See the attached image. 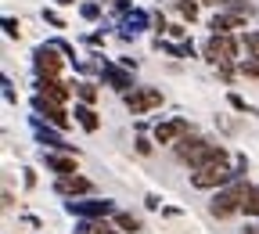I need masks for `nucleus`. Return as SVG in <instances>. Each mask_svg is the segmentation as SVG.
<instances>
[{"instance_id": "nucleus-9", "label": "nucleus", "mask_w": 259, "mask_h": 234, "mask_svg": "<svg viewBox=\"0 0 259 234\" xmlns=\"http://www.w3.org/2000/svg\"><path fill=\"white\" fill-rule=\"evenodd\" d=\"M184 133H191V123L187 119H166L155 126V144H177Z\"/></svg>"}, {"instance_id": "nucleus-15", "label": "nucleus", "mask_w": 259, "mask_h": 234, "mask_svg": "<svg viewBox=\"0 0 259 234\" xmlns=\"http://www.w3.org/2000/svg\"><path fill=\"white\" fill-rule=\"evenodd\" d=\"M112 223H115L122 234H137V230H144V220H141V216H134V213H122V209L112 216Z\"/></svg>"}, {"instance_id": "nucleus-21", "label": "nucleus", "mask_w": 259, "mask_h": 234, "mask_svg": "<svg viewBox=\"0 0 259 234\" xmlns=\"http://www.w3.org/2000/svg\"><path fill=\"white\" fill-rule=\"evenodd\" d=\"M241 40H245V47H248V54H259V29H255V32H245V36H241Z\"/></svg>"}, {"instance_id": "nucleus-27", "label": "nucleus", "mask_w": 259, "mask_h": 234, "mask_svg": "<svg viewBox=\"0 0 259 234\" xmlns=\"http://www.w3.org/2000/svg\"><path fill=\"white\" fill-rule=\"evenodd\" d=\"M169 36H187V25H169Z\"/></svg>"}, {"instance_id": "nucleus-26", "label": "nucleus", "mask_w": 259, "mask_h": 234, "mask_svg": "<svg viewBox=\"0 0 259 234\" xmlns=\"http://www.w3.org/2000/svg\"><path fill=\"white\" fill-rule=\"evenodd\" d=\"M44 18H47V22H51V25H58V29H61V25H65V22H61V15H58V11H44Z\"/></svg>"}, {"instance_id": "nucleus-4", "label": "nucleus", "mask_w": 259, "mask_h": 234, "mask_svg": "<svg viewBox=\"0 0 259 234\" xmlns=\"http://www.w3.org/2000/svg\"><path fill=\"white\" fill-rule=\"evenodd\" d=\"M65 209H69L72 216H79V220H112L119 209H115V202H108V198H90V202H65Z\"/></svg>"}, {"instance_id": "nucleus-6", "label": "nucleus", "mask_w": 259, "mask_h": 234, "mask_svg": "<svg viewBox=\"0 0 259 234\" xmlns=\"http://www.w3.org/2000/svg\"><path fill=\"white\" fill-rule=\"evenodd\" d=\"M32 108H36L47 123H54L58 130H69V112L61 108V101H51V97H44V94H36L32 97Z\"/></svg>"}, {"instance_id": "nucleus-23", "label": "nucleus", "mask_w": 259, "mask_h": 234, "mask_svg": "<svg viewBox=\"0 0 259 234\" xmlns=\"http://www.w3.org/2000/svg\"><path fill=\"white\" fill-rule=\"evenodd\" d=\"M4 29H8V36H11V40H18V32H22V25H18L15 18H4Z\"/></svg>"}, {"instance_id": "nucleus-8", "label": "nucleus", "mask_w": 259, "mask_h": 234, "mask_svg": "<svg viewBox=\"0 0 259 234\" xmlns=\"http://www.w3.org/2000/svg\"><path fill=\"white\" fill-rule=\"evenodd\" d=\"M32 69H36V76H58L61 72V58H58V47H36V54H32Z\"/></svg>"}, {"instance_id": "nucleus-30", "label": "nucleus", "mask_w": 259, "mask_h": 234, "mask_svg": "<svg viewBox=\"0 0 259 234\" xmlns=\"http://www.w3.org/2000/svg\"><path fill=\"white\" fill-rule=\"evenodd\" d=\"M54 4H58V8H69V4H76V0H54Z\"/></svg>"}, {"instance_id": "nucleus-20", "label": "nucleus", "mask_w": 259, "mask_h": 234, "mask_svg": "<svg viewBox=\"0 0 259 234\" xmlns=\"http://www.w3.org/2000/svg\"><path fill=\"white\" fill-rule=\"evenodd\" d=\"M180 15L187 22H194V18H198V4H194V0H180Z\"/></svg>"}, {"instance_id": "nucleus-22", "label": "nucleus", "mask_w": 259, "mask_h": 234, "mask_svg": "<svg viewBox=\"0 0 259 234\" xmlns=\"http://www.w3.org/2000/svg\"><path fill=\"white\" fill-rule=\"evenodd\" d=\"M227 101H231L234 112H248V101H245V97H238V94H227Z\"/></svg>"}, {"instance_id": "nucleus-7", "label": "nucleus", "mask_w": 259, "mask_h": 234, "mask_svg": "<svg viewBox=\"0 0 259 234\" xmlns=\"http://www.w3.org/2000/svg\"><path fill=\"white\" fill-rule=\"evenodd\" d=\"M54 191H58L61 198H83V194H94V180H87V177H79V173H72V177H58Z\"/></svg>"}, {"instance_id": "nucleus-2", "label": "nucleus", "mask_w": 259, "mask_h": 234, "mask_svg": "<svg viewBox=\"0 0 259 234\" xmlns=\"http://www.w3.org/2000/svg\"><path fill=\"white\" fill-rule=\"evenodd\" d=\"M248 191H252V184H248L245 177L231 180L227 187H220V191L212 194V202H209V213H212L216 220H227V216L241 213V209H245V198H248Z\"/></svg>"}, {"instance_id": "nucleus-18", "label": "nucleus", "mask_w": 259, "mask_h": 234, "mask_svg": "<svg viewBox=\"0 0 259 234\" xmlns=\"http://www.w3.org/2000/svg\"><path fill=\"white\" fill-rule=\"evenodd\" d=\"M245 216H259V187L252 184V191H248V198H245V209H241Z\"/></svg>"}, {"instance_id": "nucleus-3", "label": "nucleus", "mask_w": 259, "mask_h": 234, "mask_svg": "<svg viewBox=\"0 0 259 234\" xmlns=\"http://www.w3.org/2000/svg\"><path fill=\"white\" fill-rule=\"evenodd\" d=\"M205 61H212L216 69H234V65H238V40L231 36V32L209 36L205 40Z\"/></svg>"}, {"instance_id": "nucleus-13", "label": "nucleus", "mask_w": 259, "mask_h": 234, "mask_svg": "<svg viewBox=\"0 0 259 234\" xmlns=\"http://www.w3.org/2000/svg\"><path fill=\"white\" fill-rule=\"evenodd\" d=\"M76 123L87 130V133H97V130H101V119H97V112H94V105H76Z\"/></svg>"}, {"instance_id": "nucleus-19", "label": "nucleus", "mask_w": 259, "mask_h": 234, "mask_svg": "<svg viewBox=\"0 0 259 234\" xmlns=\"http://www.w3.org/2000/svg\"><path fill=\"white\" fill-rule=\"evenodd\" d=\"M238 69L245 72V76H252V80H259V54H248L241 65H238Z\"/></svg>"}, {"instance_id": "nucleus-17", "label": "nucleus", "mask_w": 259, "mask_h": 234, "mask_svg": "<svg viewBox=\"0 0 259 234\" xmlns=\"http://www.w3.org/2000/svg\"><path fill=\"white\" fill-rule=\"evenodd\" d=\"M76 97H79L83 105H94L97 101V87L94 83H76Z\"/></svg>"}, {"instance_id": "nucleus-10", "label": "nucleus", "mask_w": 259, "mask_h": 234, "mask_svg": "<svg viewBox=\"0 0 259 234\" xmlns=\"http://www.w3.org/2000/svg\"><path fill=\"white\" fill-rule=\"evenodd\" d=\"M36 94H44V97H51V101H69V94H72V87L69 83H61L58 76H40L36 80Z\"/></svg>"}, {"instance_id": "nucleus-11", "label": "nucleus", "mask_w": 259, "mask_h": 234, "mask_svg": "<svg viewBox=\"0 0 259 234\" xmlns=\"http://www.w3.org/2000/svg\"><path fill=\"white\" fill-rule=\"evenodd\" d=\"M76 159H79V155H69V151H65V155H54V151H47V155H44L47 170H54L58 177H72V173H76Z\"/></svg>"}, {"instance_id": "nucleus-14", "label": "nucleus", "mask_w": 259, "mask_h": 234, "mask_svg": "<svg viewBox=\"0 0 259 234\" xmlns=\"http://www.w3.org/2000/svg\"><path fill=\"white\" fill-rule=\"evenodd\" d=\"M234 25H245V15H216V18L209 22L212 36H223V32H231Z\"/></svg>"}, {"instance_id": "nucleus-5", "label": "nucleus", "mask_w": 259, "mask_h": 234, "mask_svg": "<svg viewBox=\"0 0 259 234\" xmlns=\"http://www.w3.org/2000/svg\"><path fill=\"white\" fill-rule=\"evenodd\" d=\"M122 101H126V108L134 115H144L151 108H162V90H155V87H134L130 94H122Z\"/></svg>"}, {"instance_id": "nucleus-16", "label": "nucleus", "mask_w": 259, "mask_h": 234, "mask_svg": "<svg viewBox=\"0 0 259 234\" xmlns=\"http://www.w3.org/2000/svg\"><path fill=\"white\" fill-rule=\"evenodd\" d=\"M79 234H122L115 223H108V220H83L79 223Z\"/></svg>"}, {"instance_id": "nucleus-28", "label": "nucleus", "mask_w": 259, "mask_h": 234, "mask_svg": "<svg viewBox=\"0 0 259 234\" xmlns=\"http://www.w3.org/2000/svg\"><path fill=\"white\" fill-rule=\"evenodd\" d=\"M144 206H148V209H158L162 202H158V194H148V198H144Z\"/></svg>"}, {"instance_id": "nucleus-25", "label": "nucleus", "mask_w": 259, "mask_h": 234, "mask_svg": "<svg viewBox=\"0 0 259 234\" xmlns=\"http://www.w3.org/2000/svg\"><path fill=\"white\" fill-rule=\"evenodd\" d=\"M97 15H101V8H97V4H83V18H90V22H94Z\"/></svg>"}, {"instance_id": "nucleus-29", "label": "nucleus", "mask_w": 259, "mask_h": 234, "mask_svg": "<svg viewBox=\"0 0 259 234\" xmlns=\"http://www.w3.org/2000/svg\"><path fill=\"white\" fill-rule=\"evenodd\" d=\"M202 4H209V8H227V0H202Z\"/></svg>"}, {"instance_id": "nucleus-12", "label": "nucleus", "mask_w": 259, "mask_h": 234, "mask_svg": "<svg viewBox=\"0 0 259 234\" xmlns=\"http://www.w3.org/2000/svg\"><path fill=\"white\" fill-rule=\"evenodd\" d=\"M101 72H105V80L119 90V94H130L134 90V76H130V69H115V65H101Z\"/></svg>"}, {"instance_id": "nucleus-24", "label": "nucleus", "mask_w": 259, "mask_h": 234, "mask_svg": "<svg viewBox=\"0 0 259 234\" xmlns=\"http://www.w3.org/2000/svg\"><path fill=\"white\" fill-rule=\"evenodd\" d=\"M137 151H141V155H151V151H155V144H151L148 137H137Z\"/></svg>"}, {"instance_id": "nucleus-31", "label": "nucleus", "mask_w": 259, "mask_h": 234, "mask_svg": "<svg viewBox=\"0 0 259 234\" xmlns=\"http://www.w3.org/2000/svg\"><path fill=\"white\" fill-rule=\"evenodd\" d=\"M245 234H259V227H245Z\"/></svg>"}, {"instance_id": "nucleus-1", "label": "nucleus", "mask_w": 259, "mask_h": 234, "mask_svg": "<svg viewBox=\"0 0 259 234\" xmlns=\"http://www.w3.org/2000/svg\"><path fill=\"white\" fill-rule=\"evenodd\" d=\"M231 180H238V166H231V151H227V148H223L220 159L205 162L202 170L191 173V187H198V191H220Z\"/></svg>"}]
</instances>
